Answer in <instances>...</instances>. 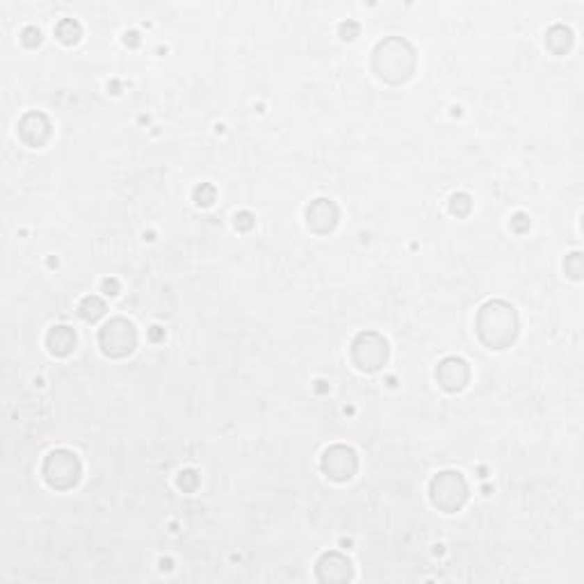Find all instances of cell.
<instances>
[{
    "label": "cell",
    "mask_w": 584,
    "mask_h": 584,
    "mask_svg": "<svg viewBox=\"0 0 584 584\" xmlns=\"http://www.w3.org/2000/svg\"><path fill=\"white\" fill-rule=\"evenodd\" d=\"M566 272H569L573 278H580L582 276V253H571L569 258H566Z\"/></svg>",
    "instance_id": "obj_17"
},
{
    "label": "cell",
    "mask_w": 584,
    "mask_h": 584,
    "mask_svg": "<svg viewBox=\"0 0 584 584\" xmlns=\"http://www.w3.org/2000/svg\"><path fill=\"white\" fill-rule=\"evenodd\" d=\"M215 187L208 185V183H201L199 187L194 190V201L199 203V205H210L212 201H215Z\"/></svg>",
    "instance_id": "obj_16"
},
{
    "label": "cell",
    "mask_w": 584,
    "mask_h": 584,
    "mask_svg": "<svg viewBox=\"0 0 584 584\" xmlns=\"http://www.w3.org/2000/svg\"><path fill=\"white\" fill-rule=\"evenodd\" d=\"M432 503L434 507L443 509L445 514L457 512V509H461L466 503V496H468V487H466V480L459 473H441L439 477H434L432 480Z\"/></svg>",
    "instance_id": "obj_3"
},
{
    "label": "cell",
    "mask_w": 584,
    "mask_h": 584,
    "mask_svg": "<svg viewBox=\"0 0 584 584\" xmlns=\"http://www.w3.org/2000/svg\"><path fill=\"white\" fill-rule=\"evenodd\" d=\"M158 329H160V326H153V331H151V338H153V340H160V336H162V333L158 331Z\"/></svg>",
    "instance_id": "obj_25"
},
{
    "label": "cell",
    "mask_w": 584,
    "mask_h": 584,
    "mask_svg": "<svg viewBox=\"0 0 584 584\" xmlns=\"http://www.w3.org/2000/svg\"><path fill=\"white\" fill-rule=\"evenodd\" d=\"M340 35H342V39H354V35H358V26L354 21L342 23V26H340Z\"/></svg>",
    "instance_id": "obj_23"
},
{
    "label": "cell",
    "mask_w": 584,
    "mask_h": 584,
    "mask_svg": "<svg viewBox=\"0 0 584 584\" xmlns=\"http://www.w3.org/2000/svg\"><path fill=\"white\" fill-rule=\"evenodd\" d=\"M374 69L388 82H402L413 71V51L407 41L388 39L377 46L374 53Z\"/></svg>",
    "instance_id": "obj_2"
},
{
    "label": "cell",
    "mask_w": 584,
    "mask_h": 584,
    "mask_svg": "<svg viewBox=\"0 0 584 584\" xmlns=\"http://www.w3.org/2000/svg\"><path fill=\"white\" fill-rule=\"evenodd\" d=\"M308 228L315 233H329L331 228L338 224V208H336L333 201L329 199H317L308 205Z\"/></svg>",
    "instance_id": "obj_8"
},
{
    "label": "cell",
    "mask_w": 584,
    "mask_h": 584,
    "mask_svg": "<svg viewBox=\"0 0 584 584\" xmlns=\"http://www.w3.org/2000/svg\"><path fill=\"white\" fill-rule=\"evenodd\" d=\"M477 333L491 349H505L518 333L516 310L505 301H489L477 315Z\"/></svg>",
    "instance_id": "obj_1"
},
{
    "label": "cell",
    "mask_w": 584,
    "mask_h": 584,
    "mask_svg": "<svg viewBox=\"0 0 584 584\" xmlns=\"http://www.w3.org/2000/svg\"><path fill=\"white\" fill-rule=\"evenodd\" d=\"M546 44H548V48H550L553 53L562 55V53L569 51L571 44H573V32H571L569 28H564V26L550 28L548 35H546Z\"/></svg>",
    "instance_id": "obj_13"
},
{
    "label": "cell",
    "mask_w": 584,
    "mask_h": 584,
    "mask_svg": "<svg viewBox=\"0 0 584 584\" xmlns=\"http://www.w3.org/2000/svg\"><path fill=\"white\" fill-rule=\"evenodd\" d=\"M436 377H439V381H441L443 388L450 390V393H457V390H461L464 386L468 384L471 370H468V365L464 363L461 358L450 356V358H445L439 365V370H436Z\"/></svg>",
    "instance_id": "obj_9"
},
{
    "label": "cell",
    "mask_w": 584,
    "mask_h": 584,
    "mask_svg": "<svg viewBox=\"0 0 584 584\" xmlns=\"http://www.w3.org/2000/svg\"><path fill=\"white\" fill-rule=\"evenodd\" d=\"M352 356H354V363H356L361 370L372 372V370H379L386 363L388 345H386L381 336H377L372 331L361 333L352 345Z\"/></svg>",
    "instance_id": "obj_6"
},
{
    "label": "cell",
    "mask_w": 584,
    "mask_h": 584,
    "mask_svg": "<svg viewBox=\"0 0 584 584\" xmlns=\"http://www.w3.org/2000/svg\"><path fill=\"white\" fill-rule=\"evenodd\" d=\"M196 484H199V477H196L194 471H183L178 477V487L185 489V491H194Z\"/></svg>",
    "instance_id": "obj_19"
},
{
    "label": "cell",
    "mask_w": 584,
    "mask_h": 584,
    "mask_svg": "<svg viewBox=\"0 0 584 584\" xmlns=\"http://www.w3.org/2000/svg\"><path fill=\"white\" fill-rule=\"evenodd\" d=\"M103 287H105V290H112V294H117V287H119V285H117V281H114V278H112V281H110V278H105Z\"/></svg>",
    "instance_id": "obj_24"
},
{
    "label": "cell",
    "mask_w": 584,
    "mask_h": 584,
    "mask_svg": "<svg viewBox=\"0 0 584 584\" xmlns=\"http://www.w3.org/2000/svg\"><path fill=\"white\" fill-rule=\"evenodd\" d=\"M44 477L53 489L67 491L80 477V461L76 455H71L67 450H57L53 455H48L44 464Z\"/></svg>",
    "instance_id": "obj_5"
},
{
    "label": "cell",
    "mask_w": 584,
    "mask_h": 584,
    "mask_svg": "<svg viewBox=\"0 0 584 584\" xmlns=\"http://www.w3.org/2000/svg\"><path fill=\"white\" fill-rule=\"evenodd\" d=\"M450 205H452V212H455V215H466V212L471 210V199H468L466 194H455Z\"/></svg>",
    "instance_id": "obj_18"
},
{
    "label": "cell",
    "mask_w": 584,
    "mask_h": 584,
    "mask_svg": "<svg viewBox=\"0 0 584 584\" xmlns=\"http://www.w3.org/2000/svg\"><path fill=\"white\" fill-rule=\"evenodd\" d=\"M253 226V217H251V212H237L235 215V228H240V231H249V228Z\"/></svg>",
    "instance_id": "obj_20"
},
{
    "label": "cell",
    "mask_w": 584,
    "mask_h": 584,
    "mask_svg": "<svg viewBox=\"0 0 584 584\" xmlns=\"http://www.w3.org/2000/svg\"><path fill=\"white\" fill-rule=\"evenodd\" d=\"M48 349H51L55 356H67V354L76 347V333L69 326H55L51 333H48Z\"/></svg>",
    "instance_id": "obj_12"
},
{
    "label": "cell",
    "mask_w": 584,
    "mask_h": 584,
    "mask_svg": "<svg viewBox=\"0 0 584 584\" xmlns=\"http://www.w3.org/2000/svg\"><path fill=\"white\" fill-rule=\"evenodd\" d=\"M57 37H60L64 44H76L78 37H80V26L76 21H62L60 26H57Z\"/></svg>",
    "instance_id": "obj_15"
},
{
    "label": "cell",
    "mask_w": 584,
    "mask_h": 584,
    "mask_svg": "<svg viewBox=\"0 0 584 584\" xmlns=\"http://www.w3.org/2000/svg\"><path fill=\"white\" fill-rule=\"evenodd\" d=\"M21 37H23L21 41H23V44H26V46H37L39 41H41V35H39V30H37V28H26V30H23V35H21Z\"/></svg>",
    "instance_id": "obj_21"
},
{
    "label": "cell",
    "mask_w": 584,
    "mask_h": 584,
    "mask_svg": "<svg viewBox=\"0 0 584 584\" xmlns=\"http://www.w3.org/2000/svg\"><path fill=\"white\" fill-rule=\"evenodd\" d=\"M19 135L28 146H41L51 137V123L41 112H30L19 123Z\"/></svg>",
    "instance_id": "obj_10"
},
{
    "label": "cell",
    "mask_w": 584,
    "mask_h": 584,
    "mask_svg": "<svg viewBox=\"0 0 584 584\" xmlns=\"http://www.w3.org/2000/svg\"><path fill=\"white\" fill-rule=\"evenodd\" d=\"M105 313V303L98 297H85L80 303V315L87 319V322H94Z\"/></svg>",
    "instance_id": "obj_14"
},
{
    "label": "cell",
    "mask_w": 584,
    "mask_h": 584,
    "mask_svg": "<svg viewBox=\"0 0 584 584\" xmlns=\"http://www.w3.org/2000/svg\"><path fill=\"white\" fill-rule=\"evenodd\" d=\"M356 455H354L352 448H345V445H333L324 452L322 457V468L324 473L331 477L336 482H347L349 477L356 473Z\"/></svg>",
    "instance_id": "obj_7"
},
{
    "label": "cell",
    "mask_w": 584,
    "mask_h": 584,
    "mask_svg": "<svg viewBox=\"0 0 584 584\" xmlns=\"http://www.w3.org/2000/svg\"><path fill=\"white\" fill-rule=\"evenodd\" d=\"M512 226H514V231H518V233H525L530 228V219H528V215H523V212H518V215L512 219Z\"/></svg>",
    "instance_id": "obj_22"
},
{
    "label": "cell",
    "mask_w": 584,
    "mask_h": 584,
    "mask_svg": "<svg viewBox=\"0 0 584 584\" xmlns=\"http://www.w3.org/2000/svg\"><path fill=\"white\" fill-rule=\"evenodd\" d=\"M98 342H101L103 352L108 354V356H112V358L128 356V354L133 352L135 345H137L135 326L130 324L128 319H123V317L110 319V322L101 329Z\"/></svg>",
    "instance_id": "obj_4"
},
{
    "label": "cell",
    "mask_w": 584,
    "mask_h": 584,
    "mask_svg": "<svg viewBox=\"0 0 584 584\" xmlns=\"http://www.w3.org/2000/svg\"><path fill=\"white\" fill-rule=\"evenodd\" d=\"M317 578L322 582H347L352 578V564L340 553H326L317 562Z\"/></svg>",
    "instance_id": "obj_11"
}]
</instances>
